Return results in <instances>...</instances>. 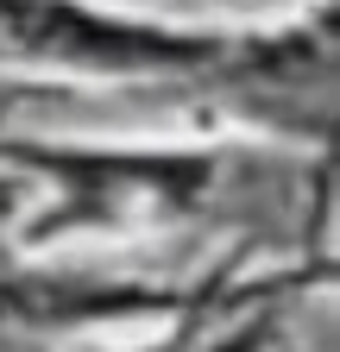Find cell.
Masks as SVG:
<instances>
[{
  "mask_svg": "<svg viewBox=\"0 0 340 352\" xmlns=\"http://www.w3.org/2000/svg\"><path fill=\"white\" fill-rule=\"evenodd\" d=\"M0 63L101 76V82H221L252 88L259 107L290 101L309 126V76L328 82V13L277 32H189L89 0H0ZM277 113V107H271Z\"/></svg>",
  "mask_w": 340,
  "mask_h": 352,
  "instance_id": "1",
  "label": "cell"
}]
</instances>
